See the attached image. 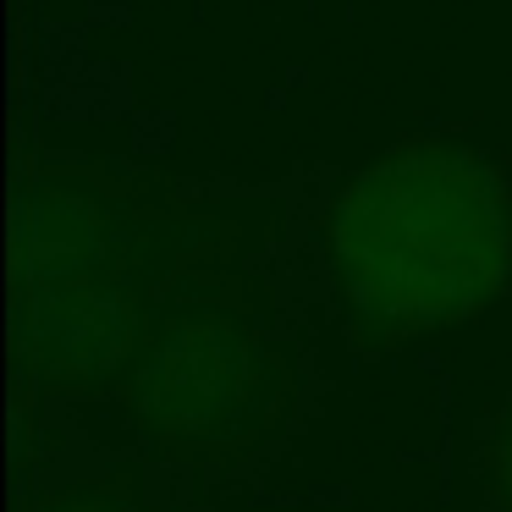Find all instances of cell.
<instances>
[{
    "instance_id": "3957f363",
    "label": "cell",
    "mask_w": 512,
    "mask_h": 512,
    "mask_svg": "<svg viewBox=\"0 0 512 512\" xmlns=\"http://www.w3.org/2000/svg\"><path fill=\"white\" fill-rule=\"evenodd\" d=\"M17 512H232L193 501L144 468L138 457L100 441H67L39 463L17 468Z\"/></svg>"
},
{
    "instance_id": "7a4b0ae2",
    "label": "cell",
    "mask_w": 512,
    "mask_h": 512,
    "mask_svg": "<svg viewBox=\"0 0 512 512\" xmlns=\"http://www.w3.org/2000/svg\"><path fill=\"white\" fill-rule=\"evenodd\" d=\"M303 265L353 364L474 325L512 287V166L468 127H413L320 171Z\"/></svg>"
},
{
    "instance_id": "6da1fadb",
    "label": "cell",
    "mask_w": 512,
    "mask_h": 512,
    "mask_svg": "<svg viewBox=\"0 0 512 512\" xmlns=\"http://www.w3.org/2000/svg\"><path fill=\"white\" fill-rule=\"evenodd\" d=\"M325 336L303 243L281 259L182 270L105 402L122 424L116 452L193 501L259 485L336 391Z\"/></svg>"
},
{
    "instance_id": "277c9868",
    "label": "cell",
    "mask_w": 512,
    "mask_h": 512,
    "mask_svg": "<svg viewBox=\"0 0 512 512\" xmlns=\"http://www.w3.org/2000/svg\"><path fill=\"white\" fill-rule=\"evenodd\" d=\"M479 512H512V391L474 419V446L463 463Z\"/></svg>"
}]
</instances>
